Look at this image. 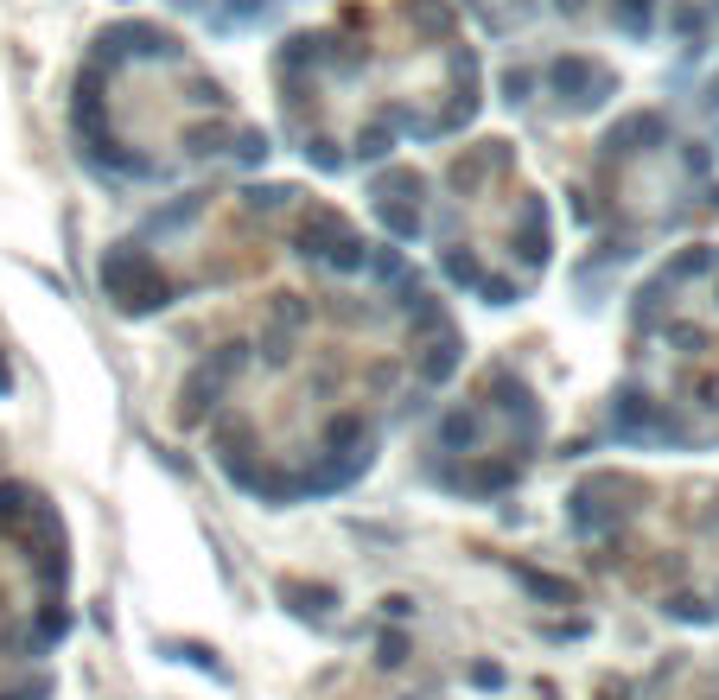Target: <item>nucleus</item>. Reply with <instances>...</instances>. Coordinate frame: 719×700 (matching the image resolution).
<instances>
[{"mask_svg": "<svg viewBox=\"0 0 719 700\" xmlns=\"http://www.w3.org/2000/svg\"><path fill=\"white\" fill-rule=\"evenodd\" d=\"M516 580L535 592V599H548V605H573V586L567 580H554V573H535V567H516Z\"/></svg>", "mask_w": 719, "mask_h": 700, "instance_id": "f257e3e1", "label": "nucleus"}, {"mask_svg": "<svg viewBox=\"0 0 719 700\" xmlns=\"http://www.w3.org/2000/svg\"><path fill=\"white\" fill-rule=\"evenodd\" d=\"M166 650H172V656H185L191 669H204V675L230 681V669H223V662H217V650H204V643H166Z\"/></svg>", "mask_w": 719, "mask_h": 700, "instance_id": "f03ea898", "label": "nucleus"}, {"mask_svg": "<svg viewBox=\"0 0 719 700\" xmlns=\"http://www.w3.org/2000/svg\"><path fill=\"white\" fill-rule=\"evenodd\" d=\"M20 516H26V490L7 484V490H0V522H20Z\"/></svg>", "mask_w": 719, "mask_h": 700, "instance_id": "7ed1b4c3", "label": "nucleus"}, {"mask_svg": "<svg viewBox=\"0 0 719 700\" xmlns=\"http://www.w3.org/2000/svg\"><path fill=\"white\" fill-rule=\"evenodd\" d=\"M471 681H478V688H503V669H497V662H478Z\"/></svg>", "mask_w": 719, "mask_h": 700, "instance_id": "20e7f679", "label": "nucleus"}, {"mask_svg": "<svg viewBox=\"0 0 719 700\" xmlns=\"http://www.w3.org/2000/svg\"><path fill=\"white\" fill-rule=\"evenodd\" d=\"M64 630H70V618H64V611H45V624H39V637L51 643V637H64Z\"/></svg>", "mask_w": 719, "mask_h": 700, "instance_id": "39448f33", "label": "nucleus"}, {"mask_svg": "<svg viewBox=\"0 0 719 700\" xmlns=\"http://www.w3.org/2000/svg\"><path fill=\"white\" fill-rule=\"evenodd\" d=\"M401 650H408V637H382V669H395Z\"/></svg>", "mask_w": 719, "mask_h": 700, "instance_id": "423d86ee", "label": "nucleus"}]
</instances>
